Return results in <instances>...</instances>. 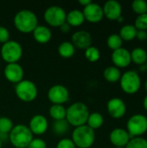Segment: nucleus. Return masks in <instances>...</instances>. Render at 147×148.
<instances>
[{"mask_svg": "<svg viewBox=\"0 0 147 148\" xmlns=\"http://www.w3.org/2000/svg\"><path fill=\"white\" fill-rule=\"evenodd\" d=\"M139 69H140L141 71H146V64L139 66Z\"/></svg>", "mask_w": 147, "mask_h": 148, "instance_id": "obj_41", "label": "nucleus"}, {"mask_svg": "<svg viewBox=\"0 0 147 148\" xmlns=\"http://www.w3.org/2000/svg\"><path fill=\"white\" fill-rule=\"evenodd\" d=\"M134 27L137 30H146L147 29V13L139 15L135 20Z\"/></svg>", "mask_w": 147, "mask_h": 148, "instance_id": "obj_33", "label": "nucleus"}, {"mask_svg": "<svg viewBox=\"0 0 147 148\" xmlns=\"http://www.w3.org/2000/svg\"><path fill=\"white\" fill-rule=\"evenodd\" d=\"M33 37L38 43L45 44L49 42L52 37V32L49 28L43 25H37L32 32Z\"/></svg>", "mask_w": 147, "mask_h": 148, "instance_id": "obj_19", "label": "nucleus"}, {"mask_svg": "<svg viewBox=\"0 0 147 148\" xmlns=\"http://www.w3.org/2000/svg\"><path fill=\"white\" fill-rule=\"evenodd\" d=\"M126 128L130 139L143 135L147 131V117L143 114L133 115L126 123Z\"/></svg>", "mask_w": 147, "mask_h": 148, "instance_id": "obj_8", "label": "nucleus"}, {"mask_svg": "<svg viewBox=\"0 0 147 148\" xmlns=\"http://www.w3.org/2000/svg\"><path fill=\"white\" fill-rule=\"evenodd\" d=\"M68 127H69V124L68 123L66 119L61 120V121H56L53 124L54 132L55 134H59V135L66 134L68 132Z\"/></svg>", "mask_w": 147, "mask_h": 148, "instance_id": "obj_29", "label": "nucleus"}, {"mask_svg": "<svg viewBox=\"0 0 147 148\" xmlns=\"http://www.w3.org/2000/svg\"><path fill=\"white\" fill-rule=\"evenodd\" d=\"M91 3H92L91 0H79V3L81 4V5L84 6V7H86L87 5L90 4Z\"/></svg>", "mask_w": 147, "mask_h": 148, "instance_id": "obj_39", "label": "nucleus"}, {"mask_svg": "<svg viewBox=\"0 0 147 148\" xmlns=\"http://www.w3.org/2000/svg\"><path fill=\"white\" fill-rule=\"evenodd\" d=\"M85 57L90 62H95L100 59L101 52L96 47L90 46L89 48L85 49Z\"/></svg>", "mask_w": 147, "mask_h": 148, "instance_id": "obj_28", "label": "nucleus"}, {"mask_svg": "<svg viewBox=\"0 0 147 148\" xmlns=\"http://www.w3.org/2000/svg\"><path fill=\"white\" fill-rule=\"evenodd\" d=\"M89 109L82 102H75L66 108V121L75 127L87 124L89 116Z\"/></svg>", "mask_w": 147, "mask_h": 148, "instance_id": "obj_1", "label": "nucleus"}, {"mask_svg": "<svg viewBox=\"0 0 147 148\" xmlns=\"http://www.w3.org/2000/svg\"><path fill=\"white\" fill-rule=\"evenodd\" d=\"M114 148H125V147H114Z\"/></svg>", "mask_w": 147, "mask_h": 148, "instance_id": "obj_46", "label": "nucleus"}, {"mask_svg": "<svg viewBox=\"0 0 147 148\" xmlns=\"http://www.w3.org/2000/svg\"><path fill=\"white\" fill-rule=\"evenodd\" d=\"M136 37L140 41H145L147 39L146 30H137Z\"/></svg>", "mask_w": 147, "mask_h": 148, "instance_id": "obj_37", "label": "nucleus"}, {"mask_svg": "<svg viewBox=\"0 0 147 148\" xmlns=\"http://www.w3.org/2000/svg\"><path fill=\"white\" fill-rule=\"evenodd\" d=\"M0 148H2V141H1V140H0Z\"/></svg>", "mask_w": 147, "mask_h": 148, "instance_id": "obj_44", "label": "nucleus"}, {"mask_svg": "<svg viewBox=\"0 0 147 148\" xmlns=\"http://www.w3.org/2000/svg\"><path fill=\"white\" fill-rule=\"evenodd\" d=\"M120 82L122 90L128 95H133L137 93L141 86L140 77L139 74L133 70L125 72L121 75Z\"/></svg>", "mask_w": 147, "mask_h": 148, "instance_id": "obj_7", "label": "nucleus"}, {"mask_svg": "<svg viewBox=\"0 0 147 148\" xmlns=\"http://www.w3.org/2000/svg\"><path fill=\"white\" fill-rule=\"evenodd\" d=\"M109 139L111 143L115 146V147H125L131 140L127 131L122 128L113 129L110 133Z\"/></svg>", "mask_w": 147, "mask_h": 148, "instance_id": "obj_17", "label": "nucleus"}, {"mask_svg": "<svg viewBox=\"0 0 147 148\" xmlns=\"http://www.w3.org/2000/svg\"><path fill=\"white\" fill-rule=\"evenodd\" d=\"M133 10L138 15L147 13V3L144 0H135L132 3Z\"/></svg>", "mask_w": 147, "mask_h": 148, "instance_id": "obj_31", "label": "nucleus"}, {"mask_svg": "<svg viewBox=\"0 0 147 148\" xmlns=\"http://www.w3.org/2000/svg\"><path fill=\"white\" fill-rule=\"evenodd\" d=\"M104 123V118L100 113H92L89 114L88 121H87V126H88L93 130L100 128Z\"/></svg>", "mask_w": 147, "mask_h": 148, "instance_id": "obj_26", "label": "nucleus"}, {"mask_svg": "<svg viewBox=\"0 0 147 148\" xmlns=\"http://www.w3.org/2000/svg\"><path fill=\"white\" fill-rule=\"evenodd\" d=\"M107 112L114 119H120L123 117L126 112V106L120 98H112L108 101L107 105Z\"/></svg>", "mask_w": 147, "mask_h": 148, "instance_id": "obj_16", "label": "nucleus"}, {"mask_svg": "<svg viewBox=\"0 0 147 148\" xmlns=\"http://www.w3.org/2000/svg\"><path fill=\"white\" fill-rule=\"evenodd\" d=\"M85 21L84 16L82 11L79 10H73L67 13L66 16V22L71 27H78L81 26Z\"/></svg>", "mask_w": 147, "mask_h": 148, "instance_id": "obj_20", "label": "nucleus"}, {"mask_svg": "<svg viewBox=\"0 0 147 148\" xmlns=\"http://www.w3.org/2000/svg\"><path fill=\"white\" fill-rule=\"evenodd\" d=\"M72 141L77 148H90L94 143V130L87 125L77 127L72 133Z\"/></svg>", "mask_w": 147, "mask_h": 148, "instance_id": "obj_4", "label": "nucleus"}, {"mask_svg": "<svg viewBox=\"0 0 147 148\" xmlns=\"http://www.w3.org/2000/svg\"><path fill=\"white\" fill-rule=\"evenodd\" d=\"M82 13L85 20L92 23H96L101 22L104 16L102 7L100 4L93 2L90 4L87 5L86 7H84Z\"/></svg>", "mask_w": 147, "mask_h": 148, "instance_id": "obj_12", "label": "nucleus"}, {"mask_svg": "<svg viewBox=\"0 0 147 148\" xmlns=\"http://www.w3.org/2000/svg\"><path fill=\"white\" fill-rule=\"evenodd\" d=\"M56 148H76L75 145L70 139H62L56 145Z\"/></svg>", "mask_w": 147, "mask_h": 148, "instance_id": "obj_35", "label": "nucleus"}, {"mask_svg": "<svg viewBox=\"0 0 147 148\" xmlns=\"http://www.w3.org/2000/svg\"><path fill=\"white\" fill-rule=\"evenodd\" d=\"M3 75L10 82L17 84L23 80V69L18 63H8L3 69Z\"/></svg>", "mask_w": 147, "mask_h": 148, "instance_id": "obj_11", "label": "nucleus"}, {"mask_svg": "<svg viewBox=\"0 0 147 148\" xmlns=\"http://www.w3.org/2000/svg\"><path fill=\"white\" fill-rule=\"evenodd\" d=\"M117 21H118L119 23H122V22L124 21V17L122 16V15H121V16H120L118 19H117Z\"/></svg>", "mask_w": 147, "mask_h": 148, "instance_id": "obj_42", "label": "nucleus"}, {"mask_svg": "<svg viewBox=\"0 0 147 148\" xmlns=\"http://www.w3.org/2000/svg\"><path fill=\"white\" fill-rule=\"evenodd\" d=\"M131 60L139 66L146 63L147 52L142 48H135L131 52Z\"/></svg>", "mask_w": 147, "mask_h": 148, "instance_id": "obj_21", "label": "nucleus"}, {"mask_svg": "<svg viewBox=\"0 0 147 148\" xmlns=\"http://www.w3.org/2000/svg\"><path fill=\"white\" fill-rule=\"evenodd\" d=\"M27 148H47V144L42 139L33 138V140H31Z\"/></svg>", "mask_w": 147, "mask_h": 148, "instance_id": "obj_34", "label": "nucleus"}, {"mask_svg": "<svg viewBox=\"0 0 147 148\" xmlns=\"http://www.w3.org/2000/svg\"><path fill=\"white\" fill-rule=\"evenodd\" d=\"M145 88H146V91L147 92V80L146 82V83H145Z\"/></svg>", "mask_w": 147, "mask_h": 148, "instance_id": "obj_43", "label": "nucleus"}, {"mask_svg": "<svg viewBox=\"0 0 147 148\" xmlns=\"http://www.w3.org/2000/svg\"><path fill=\"white\" fill-rule=\"evenodd\" d=\"M48 99L53 104L62 105L68 101L69 92L68 88L61 84L52 86L48 91Z\"/></svg>", "mask_w": 147, "mask_h": 148, "instance_id": "obj_10", "label": "nucleus"}, {"mask_svg": "<svg viewBox=\"0 0 147 148\" xmlns=\"http://www.w3.org/2000/svg\"><path fill=\"white\" fill-rule=\"evenodd\" d=\"M49 113L50 117L53 120H55V121L64 120L66 118V108H64L63 105L53 104L49 108Z\"/></svg>", "mask_w": 147, "mask_h": 148, "instance_id": "obj_23", "label": "nucleus"}, {"mask_svg": "<svg viewBox=\"0 0 147 148\" xmlns=\"http://www.w3.org/2000/svg\"><path fill=\"white\" fill-rule=\"evenodd\" d=\"M15 93L17 98L22 101L30 102L36 98L38 90L37 87L33 82L29 80H23L16 84Z\"/></svg>", "mask_w": 147, "mask_h": 148, "instance_id": "obj_6", "label": "nucleus"}, {"mask_svg": "<svg viewBox=\"0 0 147 148\" xmlns=\"http://www.w3.org/2000/svg\"><path fill=\"white\" fill-rule=\"evenodd\" d=\"M59 28H60L61 31L63 32V33H68V32L71 29V26H70L67 22H65L63 24H62Z\"/></svg>", "mask_w": 147, "mask_h": 148, "instance_id": "obj_38", "label": "nucleus"}, {"mask_svg": "<svg viewBox=\"0 0 147 148\" xmlns=\"http://www.w3.org/2000/svg\"><path fill=\"white\" fill-rule=\"evenodd\" d=\"M146 71H147V61H146Z\"/></svg>", "mask_w": 147, "mask_h": 148, "instance_id": "obj_45", "label": "nucleus"}, {"mask_svg": "<svg viewBox=\"0 0 147 148\" xmlns=\"http://www.w3.org/2000/svg\"><path fill=\"white\" fill-rule=\"evenodd\" d=\"M136 33L137 29L134 27V25L126 24L120 29L119 35L124 41H132L136 37Z\"/></svg>", "mask_w": 147, "mask_h": 148, "instance_id": "obj_24", "label": "nucleus"}, {"mask_svg": "<svg viewBox=\"0 0 147 148\" xmlns=\"http://www.w3.org/2000/svg\"><path fill=\"white\" fill-rule=\"evenodd\" d=\"M0 53L3 60L6 62L7 64L17 63L23 56V48L18 42L10 40L3 44Z\"/></svg>", "mask_w": 147, "mask_h": 148, "instance_id": "obj_5", "label": "nucleus"}, {"mask_svg": "<svg viewBox=\"0 0 147 148\" xmlns=\"http://www.w3.org/2000/svg\"><path fill=\"white\" fill-rule=\"evenodd\" d=\"M14 127L12 121L8 117H0V134H8Z\"/></svg>", "mask_w": 147, "mask_h": 148, "instance_id": "obj_30", "label": "nucleus"}, {"mask_svg": "<svg viewBox=\"0 0 147 148\" xmlns=\"http://www.w3.org/2000/svg\"><path fill=\"white\" fill-rule=\"evenodd\" d=\"M143 106H144L145 109L147 111V95L145 97V99L143 101Z\"/></svg>", "mask_w": 147, "mask_h": 148, "instance_id": "obj_40", "label": "nucleus"}, {"mask_svg": "<svg viewBox=\"0 0 147 148\" xmlns=\"http://www.w3.org/2000/svg\"><path fill=\"white\" fill-rule=\"evenodd\" d=\"M32 140V133L30 132L29 127L23 124L14 126L9 134V140L14 148H27Z\"/></svg>", "mask_w": 147, "mask_h": 148, "instance_id": "obj_3", "label": "nucleus"}, {"mask_svg": "<svg viewBox=\"0 0 147 148\" xmlns=\"http://www.w3.org/2000/svg\"><path fill=\"white\" fill-rule=\"evenodd\" d=\"M123 40L120 36L119 34H112L108 36L107 40V44L109 49H111L113 51L116 50L120 48H122Z\"/></svg>", "mask_w": 147, "mask_h": 148, "instance_id": "obj_27", "label": "nucleus"}, {"mask_svg": "<svg viewBox=\"0 0 147 148\" xmlns=\"http://www.w3.org/2000/svg\"><path fill=\"white\" fill-rule=\"evenodd\" d=\"M49 127V122L45 116L42 114H36L34 115L29 124V128L32 134L36 135H42L46 133Z\"/></svg>", "mask_w": 147, "mask_h": 148, "instance_id": "obj_13", "label": "nucleus"}, {"mask_svg": "<svg viewBox=\"0 0 147 148\" xmlns=\"http://www.w3.org/2000/svg\"><path fill=\"white\" fill-rule=\"evenodd\" d=\"M14 25L22 33H30L38 25L36 15L29 10L18 11L14 17Z\"/></svg>", "mask_w": 147, "mask_h": 148, "instance_id": "obj_2", "label": "nucleus"}, {"mask_svg": "<svg viewBox=\"0 0 147 148\" xmlns=\"http://www.w3.org/2000/svg\"><path fill=\"white\" fill-rule=\"evenodd\" d=\"M10 41V32L9 30L3 27L0 26V43H5Z\"/></svg>", "mask_w": 147, "mask_h": 148, "instance_id": "obj_36", "label": "nucleus"}, {"mask_svg": "<svg viewBox=\"0 0 147 148\" xmlns=\"http://www.w3.org/2000/svg\"><path fill=\"white\" fill-rule=\"evenodd\" d=\"M71 42L75 49H87L92 46V36L86 30H78L73 34Z\"/></svg>", "mask_w": 147, "mask_h": 148, "instance_id": "obj_14", "label": "nucleus"}, {"mask_svg": "<svg viewBox=\"0 0 147 148\" xmlns=\"http://www.w3.org/2000/svg\"><path fill=\"white\" fill-rule=\"evenodd\" d=\"M125 148H147V140L141 137H135L129 140Z\"/></svg>", "mask_w": 147, "mask_h": 148, "instance_id": "obj_32", "label": "nucleus"}, {"mask_svg": "<svg viewBox=\"0 0 147 148\" xmlns=\"http://www.w3.org/2000/svg\"><path fill=\"white\" fill-rule=\"evenodd\" d=\"M104 16L109 20H117L122 12V8L120 3L115 0H109L105 3L102 7Z\"/></svg>", "mask_w": 147, "mask_h": 148, "instance_id": "obj_18", "label": "nucleus"}, {"mask_svg": "<svg viewBox=\"0 0 147 148\" xmlns=\"http://www.w3.org/2000/svg\"><path fill=\"white\" fill-rule=\"evenodd\" d=\"M112 62L116 68H126L132 62L131 52L125 48H120L112 53Z\"/></svg>", "mask_w": 147, "mask_h": 148, "instance_id": "obj_15", "label": "nucleus"}, {"mask_svg": "<svg viewBox=\"0 0 147 148\" xmlns=\"http://www.w3.org/2000/svg\"><path fill=\"white\" fill-rule=\"evenodd\" d=\"M66 11L60 6L52 5L44 12V20L52 27H60L66 22Z\"/></svg>", "mask_w": 147, "mask_h": 148, "instance_id": "obj_9", "label": "nucleus"}, {"mask_svg": "<svg viewBox=\"0 0 147 148\" xmlns=\"http://www.w3.org/2000/svg\"><path fill=\"white\" fill-rule=\"evenodd\" d=\"M104 78L109 82H116L118 81H120V77H121V73L120 70L114 67V66H111V67H107L103 73Z\"/></svg>", "mask_w": 147, "mask_h": 148, "instance_id": "obj_25", "label": "nucleus"}, {"mask_svg": "<svg viewBox=\"0 0 147 148\" xmlns=\"http://www.w3.org/2000/svg\"><path fill=\"white\" fill-rule=\"evenodd\" d=\"M75 48L71 42L65 41L62 42L58 47V53L60 56L63 58H70L75 55Z\"/></svg>", "mask_w": 147, "mask_h": 148, "instance_id": "obj_22", "label": "nucleus"}]
</instances>
